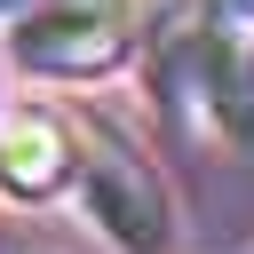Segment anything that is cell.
<instances>
[{"mask_svg": "<svg viewBox=\"0 0 254 254\" xmlns=\"http://www.w3.org/2000/svg\"><path fill=\"white\" fill-rule=\"evenodd\" d=\"M143 79L175 127L214 135L238 159L254 151V16L238 0L159 8L143 32Z\"/></svg>", "mask_w": 254, "mask_h": 254, "instance_id": "cell-1", "label": "cell"}, {"mask_svg": "<svg viewBox=\"0 0 254 254\" xmlns=\"http://www.w3.org/2000/svg\"><path fill=\"white\" fill-rule=\"evenodd\" d=\"M71 183H79L87 222H95L119 254H175V198H167V183L151 175V159H143L103 111H79V119H71Z\"/></svg>", "mask_w": 254, "mask_h": 254, "instance_id": "cell-2", "label": "cell"}, {"mask_svg": "<svg viewBox=\"0 0 254 254\" xmlns=\"http://www.w3.org/2000/svg\"><path fill=\"white\" fill-rule=\"evenodd\" d=\"M8 24V64L32 79H103L135 56V0H24Z\"/></svg>", "mask_w": 254, "mask_h": 254, "instance_id": "cell-3", "label": "cell"}, {"mask_svg": "<svg viewBox=\"0 0 254 254\" xmlns=\"http://www.w3.org/2000/svg\"><path fill=\"white\" fill-rule=\"evenodd\" d=\"M71 183V119L56 111H0V198L40 206Z\"/></svg>", "mask_w": 254, "mask_h": 254, "instance_id": "cell-4", "label": "cell"}, {"mask_svg": "<svg viewBox=\"0 0 254 254\" xmlns=\"http://www.w3.org/2000/svg\"><path fill=\"white\" fill-rule=\"evenodd\" d=\"M238 8H246V16H254V0H238Z\"/></svg>", "mask_w": 254, "mask_h": 254, "instance_id": "cell-5", "label": "cell"}]
</instances>
